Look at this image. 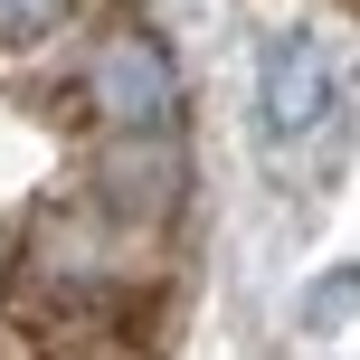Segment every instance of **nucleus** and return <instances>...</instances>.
Wrapping results in <instances>:
<instances>
[{
  "label": "nucleus",
  "mask_w": 360,
  "mask_h": 360,
  "mask_svg": "<svg viewBox=\"0 0 360 360\" xmlns=\"http://www.w3.org/2000/svg\"><path fill=\"white\" fill-rule=\"evenodd\" d=\"M162 228H133L105 199H38L0 247V304L19 332H38L57 360L67 351H124L133 304L152 294Z\"/></svg>",
  "instance_id": "1"
},
{
  "label": "nucleus",
  "mask_w": 360,
  "mask_h": 360,
  "mask_svg": "<svg viewBox=\"0 0 360 360\" xmlns=\"http://www.w3.org/2000/svg\"><path fill=\"white\" fill-rule=\"evenodd\" d=\"M76 95H86L95 133H180V67L171 48L152 29H133V19H114L105 38L86 48V67H76Z\"/></svg>",
  "instance_id": "2"
},
{
  "label": "nucleus",
  "mask_w": 360,
  "mask_h": 360,
  "mask_svg": "<svg viewBox=\"0 0 360 360\" xmlns=\"http://www.w3.org/2000/svg\"><path fill=\"white\" fill-rule=\"evenodd\" d=\"M256 133H266L275 162H294V152H332V143H342V76H332L323 38L275 29L266 48H256Z\"/></svg>",
  "instance_id": "3"
},
{
  "label": "nucleus",
  "mask_w": 360,
  "mask_h": 360,
  "mask_svg": "<svg viewBox=\"0 0 360 360\" xmlns=\"http://www.w3.org/2000/svg\"><path fill=\"white\" fill-rule=\"evenodd\" d=\"M180 190H190L180 133H114V143H95V162H86V199H105L114 218L162 228V237H171V218H180Z\"/></svg>",
  "instance_id": "4"
},
{
  "label": "nucleus",
  "mask_w": 360,
  "mask_h": 360,
  "mask_svg": "<svg viewBox=\"0 0 360 360\" xmlns=\"http://www.w3.org/2000/svg\"><path fill=\"white\" fill-rule=\"evenodd\" d=\"M67 19V0H0V48H38Z\"/></svg>",
  "instance_id": "5"
}]
</instances>
